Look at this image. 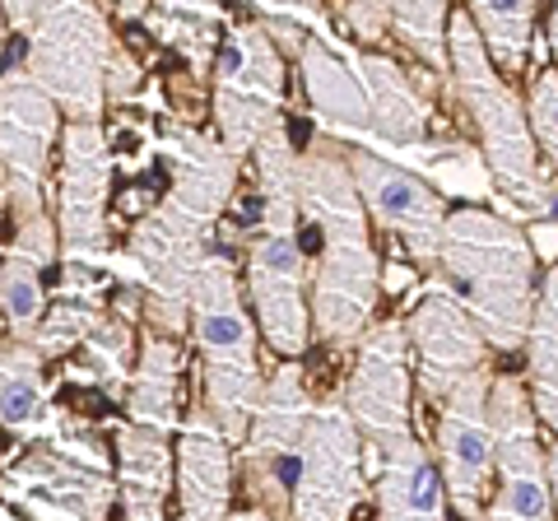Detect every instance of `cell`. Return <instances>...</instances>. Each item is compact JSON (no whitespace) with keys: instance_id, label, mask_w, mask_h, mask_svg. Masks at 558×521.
<instances>
[{"instance_id":"1","label":"cell","mask_w":558,"mask_h":521,"mask_svg":"<svg viewBox=\"0 0 558 521\" xmlns=\"http://www.w3.org/2000/svg\"><path fill=\"white\" fill-rule=\"evenodd\" d=\"M163 201L131 223L126 252L112 256L117 280L135 289L145 331L168 340L191 336V293L209 260V238L219 233L223 215L238 196L242 159H233L215 126H196L186 117L163 121Z\"/></svg>"},{"instance_id":"2","label":"cell","mask_w":558,"mask_h":521,"mask_svg":"<svg viewBox=\"0 0 558 521\" xmlns=\"http://www.w3.org/2000/svg\"><path fill=\"white\" fill-rule=\"evenodd\" d=\"M293 24L307 28L299 51L303 94L312 102L317 135L336 145L373 149L381 159L418 154L433 131V94L391 61V51H363L330 28V10L284 5Z\"/></svg>"},{"instance_id":"3","label":"cell","mask_w":558,"mask_h":521,"mask_svg":"<svg viewBox=\"0 0 558 521\" xmlns=\"http://www.w3.org/2000/svg\"><path fill=\"white\" fill-rule=\"evenodd\" d=\"M303 229L317 233L312 256V340L336 354H354L373 331L381 303V256L373 247V219L359 201L344 145L312 135L299 154Z\"/></svg>"},{"instance_id":"4","label":"cell","mask_w":558,"mask_h":521,"mask_svg":"<svg viewBox=\"0 0 558 521\" xmlns=\"http://www.w3.org/2000/svg\"><path fill=\"white\" fill-rule=\"evenodd\" d=\"M299 154L289 121L252 154V215L242 229V289L252 317L279 363H303L312 350V256L303 247Z\"/></svg>"},{"instance_id":"5","label":"cell","mask_w":558,"mask_h":521,"mask_svg":"<svg viewBox=\"0 0 558 521\" xmlns=\"http://www.w3.org/2000/svg\"><path fill=\"white\" fill-rule=\"evenodd\" d=\"M447 289L461 299L470 322L480 326L494 354L526 350L535 317V242L521 223L502 219L484 205H461L447 215L438 270Z\"/></svg>"},{"instance_id":"6","label":"cell","mask_w":558,"mask_h":521,"mask_svg":"<svg viewBox=\"0 0 558 521\" xmlns=\"http://www.w3.org/2000/svg\"><path fill=\"white\" fill-rule=\"evenodd\" d=\"M451 94L465 108L470 126L480 135V159L494 178L498 215L502 219H545L554 210V182L549 168L539 163V145L531 131L526 98L512 89V80H502L488 61L475 24L465 10H451Z\"/></svg>"},{"instance_id":"7","label":"cell","mask_w":558,"mask_h":521,"mask_svg":"<svg viewBox=\"0 0 558 521\" xmlns=\"http://www.w3.org/2000/svg\"><path fill=\"white\" fill-rule=\"evenodd\" d=\"M260 326L252 317L247 289H242L238 260L209 252L196 293H191V344L201 363V405L215 414L223 438L233 447L247 443L256 405L266 396V373L256 354Z\"/></svg>"},{"instance_id":"8","label":"cell","mask_w":558,"mask_h":521,"mask_svg":"<svg viewBox=\"0 0 558 521\" xmlns=\"http://www.w3.org/2000/svg\"><path fill=\"white\" fill-rule=\"evenodd\" d=\"M10 33L24 38L20 65L47 89L65 121H102L108 117V80L117 57V33L102 5L80 0H10Z\"/></svg>"},{"instance_id":"9","label":"cell","mask_w":558,"mask_h":521,"mask_svg":"<svg viewBox=\"0 0 558 521\" xmlns=\"http://www.w3.org/2000/svg\"><path fill=\"white\" fill-rule=\"evenodd\" d=\"M0 498L28 521H108L117 502V461L98 428L70 414L61 433L28 443L0 471Z\"/></svg>"},{"instance_id":"10","label":"cell","mask_w":558,"mask_h":521,"mask_svg":"<svg viewBox=\"0 0 558 521\" xmlns=\"http://www.w3.org/2000/svg\"><path fill=\"white\" fill-rule=\"evenodd\" d=\"M284 51L252 14L229 20L215 75H209V117L233 159H252L275 126H284Z\"/></svg>"},{"instance_id":"11","label":"cell","mask_w":558,"mask_h":521,"mask_svg":"<svg viewBox=\"0 0 558 521\" xmlns=\"http://www.w3.org/2000/svg\"><path fill=\"white\" fill-rule=\"evenodd\" d=\"M65 117L20 61L0 75V210L10 229L51 215L47 186L57 163Z\"/></svg>"},{"instance_id":"12","label":"cell","mask_w":558,"mask_h":521,"mask_svg":"<svg viewBox=\"0 0 558 521\" xmlns=\"http://www.w3.org/2000/svg\"><path fill=\"white\" fill-rule=\"evenodd\" d=\"M57 242L61 266L112 270V141L102 121H65L57 154Z\"/></svg>"},{"instance_id":"13","label":"cell","mask_w":558,"mask_h":521,"mask_svg":"<svg viewBox=\"0 0 558 521\" xmlns=\"http://www.w3.org/2000/svg\"><path fill=\"white\" fill-rule=\"evenodd\" d=\"M312 414H317V401L307 391L303 363H279L266 377V396H260L247 443L238 451V475L252 494V508L270 512L275 521H289L293 475H299V451Z\"/></svg>"},{"instance_id":"14","label":"cell","mask_w":558,"mask_h":521,"mask_svg":"<svg viewBox=\"0 0 558 521\" xmlns=\"http://www.w3.org/2000/svg\"><path fill=\"white\" fill-rule=\"evenodd\" d=\"M494 428L498 465L484 521H554V480L549 447L539 443V414L521 373L494 377Z\"/></svg>"},{"instance_id":"15","label":"cell","mask_w":558,"mask_h":521,"mask_svg":"<svg viewBox=\"0 0 558 521\" xmlns=\"http://www.w3.org/2000/svg\"><path fill=\"white\" fill-rule=\"evenodd\" d=\"M410 396H414V359H410L405 317L373 322V331L354 350V368H349L344 381V410L354 420L363 447L377 461L414 433Z\"/></svg>"},{"instance_id":"16","label":"cell","mask_w":558,"mask_h":521,"mask_svg":"<svg viewBox=\"0 0 558 521\" xmlns=\"http://www.w3.org/2000/svg\"><path fill=\"white\" fill-rule=\"evenodd\" d=\"M494 363L470 373L438 410L433 457L447 484V502L461 521H484L488 494H494L498 465V428H494Z\"/></svg>"},{"instance_id":"17","label":"cell","mask_w":558,"mask_h":521,"mask_svg":"<svg viewBox=\"0 0 558 521\" xmlns=\"http://www.w3.org/2000/svg\"><path fill=\"white\" fill-rule=\"evenodd\" d=\"M349 172H354L359 201L368 219L377 223L387 238H396L405 256L418 270H438V252H442V229H447V201L424 172H414L410 163L381 159L373 149L344 145Z\"/></svg>"},{"instance_id":"18","label":"cell","mask_w":558,"mask_h":521,"mask_svg":"<svg viewBox=\"0 0 558 521\" xmlns=\"http://www.w3.org/2000/svg\"><path fill=\"white\" fill-rule=\"evenodd\" d=\"M363 502V438L344 410V396L317 401L299 451L289 521H354Z\"/></svg>"},{"instance_id":"19","label":"cell","mask_w":558,"mask_h":521,"mask_svg":"<svg viewBox=\"0 0 558 521\" xmlns=\"http://www.w3.org/2000/svg\"><path fill=\"white\" fill-rule=\"evenodd\" d=\"M405 331H410V359H414V387L433 410H442L447 396L470 373L488 368V354H494L442 275H428V284L418 289V303L405 317Z\"/></svg>"},{"instance_id":"20","label":"cell","mask_w":558,"mask_h":521,"mask_svg":"<svg viewBox=\"0 0 558 521\" xmlns=\"http://www.w3.org/2000/svg\"><path fill=\"white\" fill-rule=\"evenodd\" d=\"M233 443L205 405L186 410L178 433V517L172 521H229L233 517Z\"/></svg>"},{"instance_id":"21","label":"cell","mask_w":558,"mask_h":521,"mask_svg":"<svg viewBox=\"0 0 558 521\" xmlns=\"http://www.w3.org/2000/svg\"><path fill=\"white\" fill-rule=\"evenodd\" d=\"M57 256H61V242H57V219L51 215L20 223L10 233L5 266H0V322L10 326V340L33 344V336H38L51 303L47 270L57 266Z\"/></svg>"},{"instance_id":"22","label":"cell","mask_w":558,"mask_h":521,"mask_svg":"<svg viewBox=\"0 0 558 521\" xmlns=\"http://www.w3.org/2000/svg\"><path fill=\"white\" fill-rule=\"evenodd\" d=\"M117 270H94V266H61V280L51 289L47 317L33 336V350H38L47 363L75 354L84 340H89L112 312L117 299Z\"/></svg>"},{"instance_id":"23","label":"cell","mask_w":558,"mask_h":521,"mask_svg":"<svg viewBox=\"0 0 558 521\" xmlns=\"http://www.w3.org/2000/svg\"><path fill=\"white\" fill-rule=\"evenodd\" d=\"M117 502L126 521H168V489H178V447L163 433L117 424Z\"/></svg>"},{"instance_id":"24","label":"cell","mask_w":558,"mask_h":521,"mask_svg":"<svg viewBox=\"0 0 558 521\" xmlns=\"http://www.w3.org/2000/svg\"><path fill=\"white\" fill-rule=\"evenodd\" d=\"M373 498H377V521H447L451 508L438 457L414 433L377 461Z\"/></svg>"},{"instance_id":"25","label":"cell","mask_w":558,"mask_h":521,"mask_svg":"<svg viewBox=\"0 0 558 521\" xmlns=\"http://www.w3.org/2000/svg\"><path fill=\"white\" fill-rule=\"evenodd\" d=\"M182 368H186V350L182 340H168L159 331H145L140 336V350H135V368L126 381V424H140L149 433H182Z\"/></svg>"},{"instance_id":"26","label":"cell","mask_w":558,"mask_h":521,"mask_svg":"<svg viewBox=\"0 0 558 521\" xmlns=\"http://www.w3.org/2000/svg\"><path fill=\"white\" fill-rule=\"evenodd\" d=\"M70 414L57 410L47 387V359L33 344L5 340L0 344V428L24 443H43L65 428Z\"/></svg>"},{"instance_id":"27","label":"cell","mask_w":558,"mask_h":521,"mask_svg":"<svg viewBox=\"0 0 558 521\" xmlns=\"http://www.w3.org/2000/svg\"><path fill=\"white\" fill-rule=\"evenodd\" d=\"M140 24L149 28L154 43L178 51L191 75L205 80V71H215V61H219L229 14L219 5H149V10H140Z\"/></svg>"},{"instance_id":"28","label":"cell","mask_w":558,"mask_h":521,"mask_svg":"<svg viewBox=\"0 0 558 521\" xmlns=\"http://www.w3.org/2000/svg\"><path fill=\"white\" fill-rule=\"evenodd\" d=\"M470 24H475L480 43L494 61V71L502 80H512L526 71L531 51H535V24H539V5H465Z\"/></svg>"},{"instance_id":"29","label":"cell","mask_w":558,"mask_h":521,"mask_svg":"<svg viewBox=\"0 0 558 521\" xmlns=\"http://www.w3.org/2000/svg\"><path fill=\"white\" fill-rule=\"evenodd\" d=\"M391 33L418 65H428L433 84H451V10L442 0H391Z\"/></svg>"},{"instance_id":"30","label":"cell","mask_w":558,"mask_h":521,"mask_svg":"<svg viewBox=\"0 0 558 521\" xmlns=\"http://www.w3.org/2000/svg\"><path fill=\"white\" fill-rule=\"evenodd\" d=\"M526 387L531 401L558 396V260H549L535 293V317L526 336Z\"/></svg>"},{"instance_id":"31","label":"cell","mask_w":558,"mask_h":521,"mask_svg":"<svg viewBox=\"0 0 558 521\" xmlns=\"http://www.w3.org/2000/svg\"><path fill=\"white\" fill-rule=\"evenodd\" d=\"M526 112H531V131L535 145L549 163V182L558 196V71H535L531 89H526Z\"/></svg>"},{"instance_id":"32","label":"cell","mask_w":558,"mask_h":521,"mask_svg":"<svg viewBox=\"0 0 558 521\" xmlns=\"http://www.w3.org/2000/svg\"><path fill=\"white\" fill-rule=\"evenodd\" d=\"M330 24L344 28V38H354V47L363 51H381L391 43V0H349V5H336L330 10Z\"/></svg>"},{"instance_id":"33","label":"cell","mask_w":558,"mask_h":521,"mask_svg":"<svg viewBox=\"0 0 558 521\" xmlns=\"http://www.w3.org/2000/svg\"><path fill=\"white\" fill-rule=\"evenodd\" d=\"M140 61L131 57L126 43H117V57H112V80H108V108H121V102H131L135 89H140Z\"/></svg>"},{"instance_id":"34","label":"cell","mask_w":558,"mask_h":521,"mask_svg":"<svg viewBox=\"0 0 558 521\" xmlns=\"http://www.w3.org/2000/svg\"><path fill=\"white\" fill-rule=\"evenodd\" d=\"M535 414H539V424H545L554 433V443H558V396H549V401H531Z\"/></svg>"},{"instance_id":"35","label":"cell","mask_w":558,"mask_h":521,"mask_svg":"<svg viewBox=\"0 0 558 521\" xmlns=\"http://www.w3.org/2000/svg\"><path fill=\"white\" fill-rule=\"evenodd\" d=\"M545 47H549V57L558 61V5L545 14Z\"/></svg>"},{"instance_id":"36","label":"cell","mask_w":558,"mask_h":521,"mask_svg":"<svg viewBox=\"0 0 558 521\" xmlns=\"http://www.w3.org/2000/svg\"><path fill=\"white\" fill-rule=\"evenodd\" d=\"M549 480H554V521H558V443H549Z\"/></svg>"},{"instance_id":"37","label":"cell","mask_w":558,"mask_h":521,"mask_svg":"<svg viewBox=\"0 0 558 521\" xmlns=\"http://www.w3.org/2000/svg\"><path fill=\"white\" fill-rule=\"evenodd\" d=\"M229 521H275L270 512H260V508H242V512H233Z\"/></svg>"},{"instance_id":"38","label":"cell","mask_w":558,"mask_h":521,"mask_svg":"<svg viewBox=\"0 0 558 521\" xmlns=\"http://www.w3.org/2000/svg\"><path fill=\"white\" fill-rule=\"evenodd\" d=\"M5 43H10V20H5V5H0V51H5Z\"/></svg>"},{"instance_id":"39","label":"cell","mask_w":558,"mask_h":521,"mask_svg":"<svg viewBox=\"0 0 558 521\" xmlns=\"http://www.w3.org/2000/svg\"><path fill=\"white\" fill-rule=\"evenodd\" d=\"M0 266H5V252H0Z\"/></svg>"}]
</instances>
